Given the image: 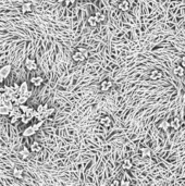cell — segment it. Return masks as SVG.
<instances>
[{
	"label": "cell",
	"instance_id": "cell-1",
	"mask_svg": "<svg viewBox=\"0 0 185 186\" xmlns=\"http://www.w3.org/2000/svg\"><path fill=\"white\" fill-rule=\"evenodd\" d=\"M11 64H6V65H3L0 68V75L2 76L3 79H6L8 76L10 75V73H11Z\"/></svg>",
	"mask_w": 185,
	"mask_h": 186
},
{
	"label": "cell",
	"instance_id": "cell-2",
	"mask_svg": "<svg viewBox=\"0 0 185 186\" xmlns=\"http://www.w3.org/2000/svg\"><path fill=\"white\" fill-rule=\"evenodd\" d=\"M111 87H112V82L110 79H105L100 84V89H101L102 92H108Z\"/></svg>",
	"mask_w": 185,
	"mask_h": 186
},
{
	"label": "cell",
	"instance_id": "cell-3",
	"mask_svg": "<svg viewBox=\"0 0 185 186\" xmlns=\"http://www.w3.org/2000/svg\"><path fill=\"white\" fill-rule=\"evenodd\" d=\"M25 66L29 71H34V70L37 69V64H36L35 60H33V59H26Z\"/></svg>",
	"mask_w": 185,
	"mask_h": 186
},
{
	"label": "cell",
	"instance_id": "cell-4",
	"mask_svg": "<svg viewBox=\"0 0 185 186\" xmlns=\"http://www.w3.org/2000/svg\"><path fill=\"white\" fill-rule=\"evenodd\" d=\"M36 134V131L35 129L33 127V125H29L27 127H25V129L23 131V136L24 137H31V136L35 135Z\"/></svg>",
	"mask_w": 185,
	"mask_h": 186
},
{
	"label": "cell",
	"instance_id": "cell-5",
	"mask_svg": "<svg viewBox=\"0 0 185 186\" xmlns=\"http://www.w3.org/2000/svg\"><path fill=\"white\" fill-rule=\"evenodd\" d=\"M21 114H22V111H21V109H20L19 106H18V104H15V106H13V107L11 108V110H10V112H9V117L16 115V117L21 118Z\"/></svg>",
	"mask_w": 185,
	"mask_h": 186
},
{
	"label": "cell",
	"instance_id": "cell-6",
	"mask_svg": "<svg viewBox=\"0 0 185 186\" xmlns=\"http://www.w3.org/2000/svg\"><path fill=\"white\" fill-rule=\"evenodd\" d=\"M72 59H73L75 62H82V61H84L86 58H85V56H84L81 51H75L73 54H72Z\"/></svg>",
	"mask_w": 185,
	"mask_h": 186
},
{
	"label": "cell",
	"instance_id": "cell-7",
	"mask_svg": "<svg viewBox=\"0 0 185 186\" xmlns=\"http://www.w3.org/2000/svg\"><path fill=\"white\" fill-rule=\"evenodd\" d=\"M184 66H182L181 64L180 65H176L174 69H173V74L175 76H178V77H182V76H184Z\"/></svg>",
	"mask_w": 185,
	"mask_h": 186
},
{
	"label": "cell",
	"instance_id": "cell-8",
	"mask_svg": "<svg viewBox=\"0 0 185 186\" xmlns=\"http://www.w3.org/2000/svg\"><path fill=\"white\" fill-rule=\"evenodd\" d=\"M170 126H171L173 129H175V131L180 129V126H181V120H180V118H178V117L173 118L172 120H171V122H170Z\"/></svg>",
	"mask_w": 185,
	"mask_h": 186
},
{
	"label": "cell",
	"instance_id": "cell-9",
	"mask_svg": "<svg viewBox=\"0 0 185 186\" xmlns=\"http://www.w3.org/2000/svg\"><path fill=\"white\" fill-rule=\"evenodd\" d=\"M149 77H150V79H153V81L160 79L161 77H162V72L159 71V70H153V71H151V73L149 74Z\"/></svg>",
	"mask_w": 185,
	"mask_h": 186
},
{
	"label": "cell",
	"instance_id": "cell-10",
	"mask_svg": "<svg viewBox=\"0 0 185 186\" xmlns=\"http://www.w3.org/2000/svg\"><path fill=\"white\" fill-rule=\"evenodd\" d=\"M99 123H100V125L108 127V126H110L112 124V120L110 117H102V118H100Z\"/></svg>",
	"mask_w": 185,
	"mask_h": 186
},
{
	"label": "cell",
	"instance_id": "cell-11",
	"mask_svg": "<svg viewBox=\"0 0 185 186\" xmlns=\"http://www.w3.org/2000/svg\"><path fill=\"white\" fill-rule=\"evenodd\" d=\"M31 83H32L34 86H36V87H39V86L44 83V79H43L42 76H35V77H32V79H31Z\"/></svg>",
	"mask_w": 185,
	"mask_h": 186
},
{
	"label": "cell",
	"instance_id": "cell-12",
	"mask_svg": "<svg viewBox=\"0 0 185 186\" xmlns=\"http://www.w3.org/2000/svg\"><path fill=\"white\" fill-rule=\"evenodd\" d=\"M29 149H31V151H33V152H40L43 150V146L39 144V143H37V142H34L31 145V147H29Z\"/></svg>",
	"mask_w": 185,
	"mask_h": 186
},
{
	"label": "cell",
	"instance_id": "cell-13",
	"mask_svg": "<svg viewBox=\"0 0 185 186\" xmlns=\"http://www.w3.org/2000/svg\"><path fill=\"white\" fill-rule=\"evenodd\" d=\"M19 107H20V109H21V111H22V113L32 114L33 111H34V108L29 107V106H25V104H19Z\"/></svg>",
	"mask_w": 185,
	"mask_h": 186
},
{
	"label": "cell",
	"instance_id": "cell-14",
	"mask_svg": "<svg viewBox=\"0 0 185 186\" xmlns=\"http://www.w3.org/2000/svg\"><path fill=\"white\" fill-rule=\"evenodd\" d=\"M118 7L121 11H128L130 9V2H128V0H122L121 2L119 3Z\"/></svg>",
	"mask_w": 185,
	"mask_h": 186
},
{
	"label": "cell",
	"instance_id": "cell-15",
	"mask_svg": "<svg viewBox=\"0 0 185 186\" xmlns=\"http://www.w3.org/2000/svg\"><path fill=\"white\" fill-rule=\"evenodd\" d=\"M32 119H33L32 114H26V113H22L21 114V118H20V120L22 121L23 124H27Z\"/></svg>",
	"mask_w": 185,
	"mask_h": 186
},
{
	"label": "cell",
	"instance_id": "cell-16",
	"mask_svg": "<svg viewBox=\"0 0 185 186\" xmlns=\"http://www.w3.org/2000/svg\"><path fill=\"white\" fill-rule=\"evenodd\" d=\"M132 167H133V161L130 160V159L123 160V162H122V168H123L124 170H131Z\"/></svg>",
	"mask_w": 185,
	"mask_h": 186
},
{
	"label": "cell",
	"instance_id": "cell-17",
	"mask_svg": "<svg viewBox=\"0 0 185 186\" xmlns=\"http://www.w3.org/2000/svg\"><path fill=\"white\" fill-rule=\"evenodd\" d=\"M13 176L15 179H22L23 177V170L22 169H19V168H14L12 171Z\"/></svg>",
	"mask_w": 185,
	"mask_h": 186
},
{
	"label": "cell",
	"instance_id": "cell-18",
	"mask_svg": "<svg viewBox=\"0 0 185 186\" xmlns=\"http://www.w3.org/2000/svg\"><path fill=\"white\" fill-rule=\"evenodd\" d=\"M87 23H88V25H90V27H96V26L98 25V22H97L95 15L88 16V19H87Z\"/></svg>",
	"mask_w": 185,
	"mask_h": 186
},
{
	"label": "cell",
	"instance_id": "cell-19",
	"mask_svg": "<svg viewBox=\"0 0 185 186\" xmlns=\"http://www.w3.org/2000/svg\"><path fill=\"white\" fill-rule=\"evenodd\" d=\"M23 13H29L32 11V3L31 2H25L22 4V8H21Z\"/></svg>",
	"mask_w": 185,
	"mask_h": 186
},
{
	"label": "cell",
	"instance_id": "cell-20",
	"mask_svg": "<svg viewBox=\"0 0 185 186\" xmlns=\"http://www.w3.org/2000/svg\"><path fill=\"white\" fill-rule=\"evenodd\" d=\"M140 152V156H142V158H146V159H148V158L150 157V155H151V152H150V150L148 148H140L139 150Z\"/></svg>",
	"mask_w": 185,
	"mask_h": 186
},
{
	"label": "cell",
	"instance_id": "cell-21",
	"mask_svg": "<svg viewBox=\"0 0 185 186\" xmlns=\"http://www.w3.org/2000/svg\"><path fill=\"white\" fill-rule=\"evenodd\" d=\"M11 110V108L7 107L4 104L0 106V115H9V112Z\"/></svg>",
	"mask_w": 185,
	"mask_h": 186
},
{
	"label": "cell",
	"instance_id": "cell-22",
	"mask_svg": "<svg viewBox=\"0 0 185 186\" xmlns=\"http://www.w3.org/2000/svg\"><path fill=\"white\" fill-rule=\"evenodd\" d=\"M95 18H96V20H97V22L101 23V22H104V21H105L106 15H105V13H102V12H100V11H98V12L95 13Z\"/></svg>",
	"mask_w": 185,
	"mask_h": 186
},
{
	"label": "cell",
	"instance_id": "cell-23",
	"mask_svg": "<svg viewBox=\"0 0 185 186\" xmlns=\"http://www.w3.org/2000/svg\"><path fill=\"white\" fill-rule=\"evenodd\" d=\"M29 100V98L25 97V96H23V95H20L18 99H16V104L19 106V104H26V101Z\"/></svg>",
	"mask_w": 185,
	"mask_h": 186
},
{
	"label": "cell",
	"instance_id": "cell-24",
	"mask_svg": "<svg viewBox=\"0 0 185 186\" xmlns=\"http://www.w3.org/2000/svg\"><path fill=\"white\" fill-rule=\"evenodd\" d=\"M20 156H21V158L22 159H26V158H29V150L26 147H24V148L21 150V151L19 152Z\"/></svg>",
	"mask_w": 185,
	"mask_h": 186
},
{
	"label": "cell",
	"instance_id": "cell-25",
	"mask_svg": "<svg viewBox=\"0 0 185 186\" xmlns=\"http://www.w3.org/2000/svg\"><path fill=\"white\" fill-rule=\"evenodd\" d=\"M29 89V85H27V82H23L21 85L19 86V93L20 94H23V93Z\"/></svg>",
	"mask_w": 185,
	"mask_h": 186
},
{
	"label": "cell",
	"instance_id": "cell-26",
	"mask_svg": "<svg viewBox=\"0 0 185 186\" xmlns=\"http://www.w3.org/2000/svg\"><path fill=\"white\" fill-rule=\"evenodd\" d=\"M54 112V108H47V109L45 110V112L43 113V117H44V119H45V118L50 117Z\"/></svg>",
	"mask_w": 185,
	"mask_h": 186
},
{
	"label": "cell",
	"instance_id": "cell-27",
	"mask_svg": "<svg viewBox=\"0 0 185 186\" xmlns=\"http://www.w3.org/2000/svg\"><path fill=\"white\" fill-rule=\"evenodd\" d=\"M159 127L162 129V131H168L170 127V122H168V121H162V123L160 124Z\"/></svg>",
	"mask_w": 185,
	"mask_h": 186
},
{
	"label": "cell",
	"instance_id": "cell-28",
	"mask_svg": "<svg viewBox=\"0 0 185 186\" xmlns=\"http://www.w3.org/2000/svg\"><path fill=\"white\" fill-rule=\"evenodd\" d=\"M46 109H47V104H38V107L36 108V111H37L39 114H42L45 112Z\"/></svg>",
	"mask_w": 185,
	"mask_h": 186
},
{
	"label": "cell",
	"instance_id": "cell-29",
	"mask_svg": "<svg viewBox=\"0 0 185 186\" xmlns=\"http://www.w3.org/2000/svg\"><path fill=\"white\" fill-rule=\"evenodd\" d=\"M43 124H44V120H39L37 123H35L34 125H33V127H34V129H35V131L37 132V131H38V129L43 126Z\"/></svg>",
	"mask_w": 185,
	"mask_h": 186
},
{
	"label": "cell",
	"instance_id": "cell-30",
	"mask_svg": "<svg viewBox=\"0 0 185 186\" xmlns=\"http://www.w3.org/2000/svg\"><path fill=\"white\" fill-rule=\"evenodd\" d=\"M131 184V181L128 180V176H125L124 179L122 181H120V185H123V186H128Z\"/></svg>",
	"mask_w": 185,
	"mask_h": 186
},
{
	"label": "cell",
	"instance_id": "cell-31",
	"mask_svg": "<svg viewBox=\"0 0 185 186\" xmlns=\"http://www.w3.org/2000/svg\"><path fill=\"white\" fill-rule=\"evenodd\" d=\"M19 120H20V117H16V115L10 117V123H11V124H15Z\"/></svg>",
	"mask_w": 185,
	"mask_h": 186
},
{
	"label": "cell",
	"instance_id": "cell-32",
	"mask_svg": "<svg viewBox=\"0 0 185 186\" xmlns=\"http://www.w3.org/2000/svg\"><path fill=\"white\" fill-rule=\"evenodd\" d=\"M21 95H23V96H25V97H27L29 99V98L32 97V95H33V93H32V90H29V89H27V90H25V92L23 93V94H21Z\"/></svg>",
	"mask_w": 185,
	"mask_h": 186
},
{
	"label": "cell",
	"instance_id": "cell-33",
	"mask_svg": "<svg viewBox=\"0 0 185 186\" xmlns=\"http://www.w3.org/2000/svg\"><path fill=\"white\" fill-rule=\"evenodd\" d=\"M111 149H112V146L111 145H106L105 147H104V152H110L111 151Z\"/></svg>",
	"mask_w": 185,
	"mask_h": 186
},
{
	"label": "cell",
	"instance_id": "cell-34",
	"mask_svg": "<svg viewBox=\"0 0 185 186\" xmlns=\"http://www.w3.org/2000/svg\"><path fill=\"white\" fill-rule=\"evenodd\" d=\"M75 1H76V0H65L64 3H65V4H72V3H74Z\"/></svg>",
	"mask_w": 185,
	"mask_h": 186
},
{
	"label": "cell",
	"instance_id": "cell-35",
	"mask_svg": "<svg viewBox=\"0 0 185 186\" xmlns=\"http://www.w3.org/2000/svg\"><path fill=\"white\" fill-rule=\"evenodd\" d=\"M181 65L185 68V56L184 57H182V59H181Z\"/></svg>",
	"mask_w": 185,
	"mask_h": 186
},
{
	"label": "cell",
	"instance_id": "cell-36",
	"mask_svg": "<svg viewBox=\"0 0 185 186\" xmlns=\"http://www.w3.org/2000/svg\"><path fill=\"white\" fill-rule=\"evenodd\" d=\"M112 185H120V181L115 180L113 182H112Z\"/></svg>",
	"mask_w": 185,
	"mask_h": 186
},
{
	"label": "cell",
	"instance_id": "cell-37",
	"mask_svg": "<svg viewBox=\"0 0 185 186\" xmlns=\"http://www.w3.org/2000/svg\"><path fill=\"white\" fill-rule=\"evenodd\" d=\"M64 1H65V0H58V2L59 3H63Z\"/></svg>",
	"mask_w": 185,
	"mask_h": 186
}]
</instances>
